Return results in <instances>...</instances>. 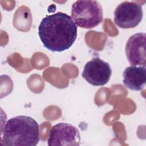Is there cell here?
<instances>
[{"label": "cell", "mask_w": 146, "mask_h": 146, "mask_svg": "<svg viewBox=\"0 0 146 146\" xmlns=\"http://www.w3.org/2000/svg\"><path fill=\"white\" fill-rule=\"evenodd\" d=\"M39 141V127L30 116L19 115L9 119L2 132L1 142L7 146H35Z\"/></svg>", "instance_id": "cell-2"}, {"label": "cell", "mask_w": 146, "mask_h": 146, "mask_svg": "<svg viewBox=\"0 0 146 146\" xmlns=\"http://www.w3.org/2000/svg\"><path fill=\"white\" fill-rule=\"evenodd\" d=\"M48 146L75 145L80 144V135L78 128L70 123H59L52 126L47 140Z\"/></svg>", "instance_id": "cell-5"}, {"label": "cell", "mask_w": 146, "mask_h": 146, "mask_svg": "<svg viewBox=\"0 0 146 146\" xmlns=\"http://www.w3.org/2000/svg\"><path fill=\"white\" fill-rule=\"evenodd\" d=\"M146 34L136 33L129 37L125 45V54L128 61L132 66L145 67Z\"/></svg>", "instance_id": "cell-7"}, {"label": "cell", "mask_w": 146, "mask_h": 146, "mask_svg": "<svg viewBox=\"0 0 146 146\" xmlns=\"http://www.w3.org/2000/svg\"><path fill=\"white\" fill-rule=\"evenodd\" d=\"M143 16L141 5L135 1H124L115 9L113 21L121 29H131L141 22Z\"/></svg>", "instance_id": "cell-4"}, {"label": "cell", "mask_w": 146, "mask_h": 146, "mask_svg": "<svg viewBox=\"0 0 146 146\" xmlns=\"http://www.w3.org/2000/svg\"><path fill=\"white\" fill-rule=\"evenodd\" d=\"M71 18L78 26L94 28L103 21V9L97 1H77L72 5Z\"/></svg>", "instance_id": "cell-3"}, {"label": "cell", "mask_w": 146, "mask_h": 146, "mask_svg": "<svg viewBox=\"0 0 146 146\" xmlns=\"http://www.w3.org/2000/svg\"><path fill=\"white\" fill-rule=\"evenodd\" d=\"M145 67L131 66L123 72V84L128 88L133 91L142 90L145 86Z\"/></svg>", "instance_id": "cell-8"}, {"label": "cell", "mask_w": 146, "mask_h": 146, "mask_svg": "<svg viewBox=\"0 0 146 146\" xmlns=\"http://www.w3.org/2000/svg\"><path fill=\"white\" fill-rule=\"evenodd\" d=\"M39 38L47 49L62 52L69 49L77 38V27L71 17L58 12L43 18L38 27Z\"/></svg>", "instance_id": "cell-1"}, {"label": "cell", "mask_w": 146, "mask_h": 146, "mask_svg": "<svg viewBox=\"0 0 146 146\" xmlns=\"http://www.w3.org/2000/svg\"><path fill=\"white\" fill-rule=\"evenodd\" d=\"M111 74L110 64L99 57H95L85 64L82 76L88 83L95 86H101L108 82Z\"/></svg>", "instance_id": "cell-6"}]
</instances>
